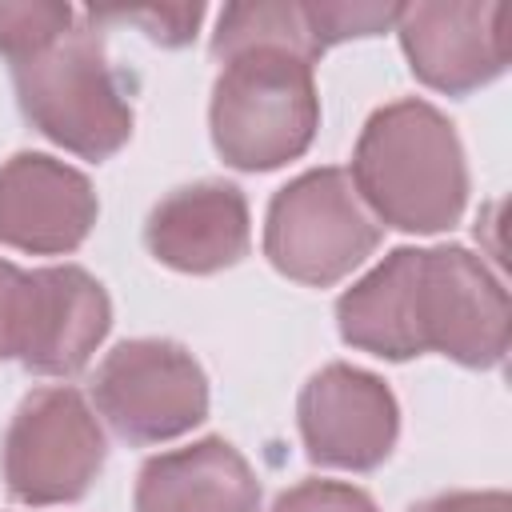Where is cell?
<instances>
[{
    "instance_id": "cell-4",
    "label": "cell",
    "mask_w": 512,
    "mask_h": 512,
    "mask_svg": "<svg viewBox=\"0 0 512 512\" xmlns=\"http://www.w3.org/2000/svg\"><path fill=\"white\" fill-rule=\"evenodd\" d=\"M384 228L364 208L344 168H308L292 176L264 216L268 264L308 288H332L380 248Z\"/></svg>"
},
{
    "instance_id": "cell-1",
    "label": "cell",
    "mask_w": 512,
    "mask_h": 512,
    "mask_svg": "<svg viewBox=\"0 0 512 512\" xmlns=\"http://www.w3.org/2000/svg\"><path fill=\"white\" fill-rule=\"evenodd\" d=\"M348 176L380 228L436 236L468 204L464 144L452 120L416 96L392 100L364 120Z\"/></svg>"
},
{
    "instance_id": "cell-14",
    "label": "cell",
    "mask_w": 512,
    "mask_h": 512,
    "mask_svg": "<svg viewBox=\"0 0 512 512\" xmlns=\"http://www.w3.org/2000/svg\"><path fill=\"white\" fill-rule=\"evenodd\" d=\"M416 252L420 248L408 244L392 248L352 288L340 292L336 328L348 348L380 360L424 356L416 336Z\"/></svg>"
},
{
    "instance_id": "cell-11",
    "label": "cell",
    "mask_w": 512,
    "mask_h": 512,
    "mask_svg": "<svg viewBox=\"0 0 512 512\" xmlns=\"http://www.w3.org/2000/svg\"><path fill=\"white\" fill-rule=\"evenodd\" d=\"M112 328L104 284L80 264H48L28 272V308L20 336V368L36 376H76Z\"/></svg>"
},
{
    "instance_id": "cell-16",
    "label": "cell",
    "mask_w": 512,
    "mask_h": 512,
    "mask_svg": "<svg viewBox=\"0 0 512 512\" xmlns=\"http://www.w3.org/2000/svg\"><path fill=\"white\" fill-rule=\"evenodd\" d=\"M76 20V8L56 0H0V56H8V64L28 60L56 44Z\"/></svg>"
},
{
    "instance_id": "cell-17",
    "label": "cell",
    "mask_w": 512,
    "mask_h": 512,
    "mask_svg": "<svg viewBox=\"0 0 512 512\" xmlns=\"http://www.w3.org/2000/svg\"><path fill=\"white\" fill-rule=\"evenodd\" d=\"M300 8H304V24H308L316 56H324L328 48H336L344 40L376 36V32L392 28L396 12H400V4H368V0H312Z\"/></svg>"
},
{
    "instance_id": "cell-3",
    "label": "cell",
    "mask_w": 512,
    "mask_h": 512,
    "mask_svg": "<svg viewBox=\"0 0 512 512\" xmlns=\"http://www.w3.org/2000/svg\"><path fill=\"white\" fill-rule=\"evenodd\" d=\"M12 88L24 120L80 160L100 164L132 136V100L88 12L44 52L16 60Z\"/></svg>"
},
{
    "instance_id": "cell-19",
    "label": "cell",
    "mask_w": 512,
    "mask_h": 512,
    "mask_svg": "<svg viewBox=\"0 0 512 512\" xmlns=\"http://www.w3.org/2000/svg\"><path fill=\"white\" fill-rule=\"evenodd\" d=\"M268 512H380L376 500L344 480H300L276 496Z\"/></svg>"
},
{
    "instance_id": "cell-18",
    "label": "cell",
    "mask_w": 512,
    "mask_h": 512,
    "mask_svg": "<svg viewBox=\"0 0 512 512\" xmlns=\"http://www.w3.org/2000/svg\"><path fill=\"white\" fill-rule=\"evenodd\" d=\"M96 24H136L152 44L160 48H184L192 44L204 4H144V8H88Z\"/></svg>"
},
{
    "instance_id": "cell-7",
    "label": "cell",
    "mask_w": 512,
    "mask_h": 512,
    "mask_svg": "<svg viewBox=\"0 0 512 512\" xmlns=\"http://www.w3.org/2000/svg\"><path fill=\"white\" fill-rule=\"evenodd\" d=\"M508 292L476 252L432 244L416 252V336L460 368H496L508 356Z\"/></svg>"
},
{
    "instance_id": "cell-10",
    "label": "cell",
    "mask_w": 512,
    "mask_h": 512,
    "mask_svg": "<svg viewBox=\"0 0 512 512\" xmlns=\"http://www.w3.org/2000/svg\"><path fill=\"white\" fill-rule=\"evenodd\" d=\"M100 200L92 180L48 156L16 152L0 164V244L32 256H68L96 228Z\"/></svg>"
},
{
    "instance_id": "cell-12",
    "label": "cell",
    "mask_w": 512,
    "mask_h": 512,
    "mask_svg": "<svg viewBox=\"0 0 512 512\" xmlns=\"http://www.w3.org/2000/svg\"><path fill=\"white\" fill-rule=\"evenodd\" d=\"M148 252L176 272L212 276L248 256L252 216L232 180H196L168 192L144 224Z\"/></svg>"
},
{
    "instance_id": "cell-21",
    "label": "cell",
    "mask_w": 512,
    "mask_h": 512,
    "mask_svg": "<svg viewBox=\"0 0 512 512\" xmlns=\"http://www.w3.org/2000/svg\"><path fill=\"white\" fill-rule=\"evenodd\" d=\"M408 512H512V496L500 488L488 492H440L428 500H416Z\"/></svg>"
},
{
    "instance_id": "cell-5",
    "label": "cell",
    "mask_w": 512,
    "mask_h": 512,
    "mask_svg": "<svg viewBox=\"0 0 512 512\" xmlns=\"http://www.w3.org/2000/svg\"><path fill=\"white\" fill-rule=\"evenodd\" d=\"M108 456L92 404L68 388H36L20 400L0 444L4 492L28 508L76 504L96 484Z\"/></svg>"
},
{
    "instance_id": "cell-2",
    "label": "cell",
    "mask_w": 512,
    "mask_h": 512,
    "mask_svg": "<svg viewBox=\"0 0 512 512\" xmlns=\"http://www.w3.org/2000/svg\"><path fill=\"white\" fill-rule=\"evenodd\" d=\"M320 128L312 60L276 44H252L220 60L208 100L212 148L228 168L272 172L308 152Z\"/></svg>"
},
{
    "instance_id": "cell-9",
    "label": "cell",
    "mask_w": 512,
    "mask_h": 512,
    "mask_svg": "<svg viewBox=\"0 0 512 512\" xmlns=\"http://www.w3.org/2000/svg\"><path fill=\"white\" fill-rule=\"evenodd\" d=\"M396 36L412 76L444 96H468L508 68V8L416 0L400 4Z\"/></svg>"
},
{
    "instance_id": "cell-6",
    "label": "cell",
    "mask_w": 512,
    "mask_h": 512,
    "mask_svg": "<svg viewBox=\"0 0 512 512\" xmlns=\"http://www.w3.org/2000/svg\"><path fill=\"white\" fill-rule=\"evenodd\" d=\"M96 412L128 444H164L208 416V376L200 360L164 336L116 344L92 376Z\"/></svg>"
},
{
    "instance_id": "cell-20",
    "label": "cell",
    "mask_w": 512,
    "mask_h": 512,
    "mask_svg": "<svg viewBox=\"0 0 512 512\" xmlns=\"http://www.w3.org/2000/svg\"><path fill=\"white\" fill-rule=\"evenodd\" d=\"M28 308V272L0 260V360H16Z\"/></svg>"
},
{
    "instance_id": "cell-15",
    "label": "cell",
    "mask_w": 512,
    "mask_h": 512,
    "mask_svg": "<svg viewBox=\"0 0 512 512\" xmlns=\"http://www.w3.org/2000/svg\"><path fill=\"white\" fill-rule=\"evenodd\" d=\"M252 44H276L288 52H300L304 60H320L304 24V8L292 0H256V4H228L216 16L212 32V56L224 60L228 52L252 48Z\"/></svg>"
},
{
    "instance_id": "cell-13",
    "label": "cell",
    "mask_w": 512,
    "mask_h": 512,
    "mask_svg": "<svg viewBox=\"0 0 512 512\" xmlns=\"http://www.w3.org/2000/svg\"><path fill=\"white\" fill-rule=\"evenodd\" d=\"M136 512H260V480L224 436L156 452L136 472Z\"/></svg>"
},
{
    "instance_id": "cell-8",
    "label": "cell",
    "mask_w": 512,
    "mask_h": 512,
    "mask_svg": "<svg viewBox=\"0 0 512 512\" xmlns=\"http://www.w3.org/2000/svg\"><path fill=\"white\" fill-rule=\"evenodd\" d=\"M296 428L312 464L372 472L396 448L400 404L376 372L336 360L312 372L300 388Z\"/></svg>"
}]
</instances>
